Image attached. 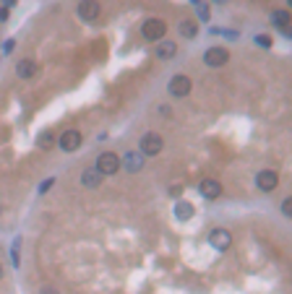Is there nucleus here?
<instances>
[{
	"label": "nucleus",
	"instance_id": "21",
	"mask_svg": "<svg viewBox=\"0 0 292 294\" xmlns=\"http://www.w3.org/2000/svg\"><path fill=\"white\" fill-rule=\"evenodd\" d=\"M198 16H201V19L206 21V19H209V6H204V3L198 6Z\"/></svg>",
	"mask_w": 292,
	"mask_h": 294
},
{
	"label": "nucleus",
	"instance_id": "20",
	"mask_svg": "<svg viewBox=\"0 0 292 294\" xmlns=\"http://www.w3.org/2000/svg\"><path fill=\"white\" fill-rule=\"evenodd\" d=\"M256 44H261V47H271V39L264 37V34H258V37H256Z\"/></svg>",
	"mask_w": 292,
	"mask_h": 294
},
{
	"label": "nucleus",
	"instance_id": "26",
	"mask_svg": "<svg viewBox=\"0 0 292 294\" xmlns=\"http://www.w3.org/2000/svg\"><path fill=\"white\" fill-rule=\"evenodd\" d=\"M0 211H3V208H0Z\"/></svg>",
	"mask_w": 292,
	"mask_h": 294
},
{
	"label": "nucleus",
	"instance_id": "23",
	"mask_svg": "<svg viewBox=\"0 0 292 294\" xmlns=\"http://www.w3.org/2000/svg\"><path fill=\"white\" fill-rule=\"evenodd\" d=\"M39 294H60V291H57V289H55V286H44V289H42V291H39Z\"/></svg>",
	"mask_w": 292,
	"mask_h": 294
},
{
	"label": "nucleus",
	"instance_id": "25",
	"mask_svg": "<svg viewBox=\"0 0 292 294\" xmlns=\"http://www.w3.org/2000/svg\"><path fill=\"white\" fill-rule=\"evenodd\" d=\"M0 278H3V266H0Z\"/></svg>",
	"mask_w": 292,
	"mask_h": 294
},
{
	"label": "nucleus",
	"instance_id": "3",
	"mask_svg": "<svg viewBox=\"0 0 292 294\" xmlns=\"http://www.w3.org/2000/svg\"><path fill=\"white\" fill-rule=\"evenodd\" d=\"M191 89H193V81L188 79V76H183V73L172 76L170 84H167V91H170L172 97H178V99L188 97V94H191Z\"/></svg>",
	"mask_w": 292,
	"mask_h": 294
},
{
	"label": "nucleus",
	"instance_id": "7",
	"mask_svg": "<svg viewBox=\"0 0 292 294\" xmlns=\"http://www.w3.org/2000/svg\"><path fill=\"white\" fill-rule=\"evenodd\" d=\"M276 185H279V177H276L274 169H261V172L256 175V188L261 193H271Z\"/></svg>",
	"mask_w": 292,
	"mask_h": 294
},
{
	"label": "nucleus",
	"instance_id": "8",
	"mask_svg": "<svg viewBox=\"0 0 292 294\" xmlns=\"http://www.w3.org/2000/svg\"><path fill=\"white\" fill-rule=\"evenodd\" d=\"M99 11H102L99 0H81V3L76 6V13H79V19H84V21L99 19Z\"/></svg>",
	"mask_w": 292,
	"mask_h": 294
},
{
	"label": "nucleus",
	"instance_id": "6",
	"mask_svg": "<svg viewBox=\"0 0 292 294\" xmlns=\"http://www.w3.org/2000/svg\"><path fill=\"white\" fill-rule=\"evenodd\" d=\"M227 60H229V50H227V47H209V50L204 52V63H206L209 68H222Z\"/></svg>",
	"mask_w": 292,
	"mask_h": 294
},
{
	"label": "nucleus",
	"instance_id": "13",
	"mask_svg": "<svg viewBox=\"0 0 292 294\" xmlns=\"http://www.w3.org/2000/svg\"><path fill=\"white\" fill-rule=\"evenodd\" d=\"M120 167H126L128 172H138V169L144 167V159H141V154H136V151L126 154V157L120 159Z\"/></svg>",
	"mask_w": 292,
	"mask_h": 294
},
{
	"label": "nucleus",
	"instance_id": "24",
	"mask_svg": "<svg viewBox=\"0 0 292 294\" xmlns=\"http://www.w3.org/2000/svg\"><path fill=\"white\" fill-rule=\"evenodd\" d=\"M214 3H217V6H224V3H227V0H214Z\"/></svg>",
	"mask_w": 292,
	"mask_h": 294
},
{
	"label": "nucleus",
	"instance_id": "1",
	"mask_svg": "<svg viewBox=\"0 0 292 294\" xmlns=\"http://www.w3.org/2000/svg\"><path fill=\"white\" fill-rule=\"evenodd\" d=\"M94 169L102 175V177H107V175H115V172H120V157L115 151H102L99 157H97V164H94Z\"/></svg>",
	"mask_w": 292,
	"mask_h": 294
},
{
	"label": "nucleus",
	"instance_id": "14",
	"mask_svg": "<svg viewBox=\"0 0 292 294\" xmlns=\"http://www.w3.org/2000/svg\"><path fill=\"white\" fill-rule=\"evenodd\" d=\"M271 21H274V26L279 29L282 34H289V11H274V16H271Z\"/></svg>",
	"mask_w": 292,
	"mask_h": 294
},
{
	"label": "nucleus",
	"instance_id": "11",
	"mask_svg": "<svg viewBox=\"0 0 292 294\" xmlns=\"http://www.w3.org/2000/svg\"><path fill=\"white\" fill-rule=\"evenodd\" d=\"M37 60H32V57H24V60H19V63H16V76H19V79H34V76H37Z\"/></svg>",
	"mask_w": 292,
	"mask_h": 294
},
{
	"label": "nucleus",
	"instance_id": "16",
	"mask_svg": "<svg viewBox=\"0 0 292 294\" xmlns=\"http://www.w3.org/2000/svg\"><path fill=\"white\" fill-rule=\"evenodd\" d=\"M175 52H178V44H175L172 39H162V42H159L157 55H159L162 60H170V57H175Z\"/></svg>",
	"mask_w": 292,
	"mask_h": 294
},
{
	"label": "nucleus",
	"instance_id": "22",
	"mask_svg": "<svg viewBox=\"0 0 292 294\" xmlns=\"http://www.w3.org/2000/svg\"><path fill=\"white\" fill-rule=\"evenodd\" d=\"M52 182H55L52 177H50V180H44V182H42V188H39V193H47V190L52 188Z\"/></svg>",
	"mask_w": 292,
	"mask_h": 294
},
{
	"label": "nucleus",
	"instance_id": "4",
	"mask_svg": "<svg viewBox=\"0 0 292 294\" xmlns=\"http://www.w3.org/2000/svg\"><path fill=\"white\" fill-rule=\"evenodd\" d=\"M138 149H141L144 157H157V154H162V149H164V141H162L159 133H146L141 138V143H138Z\"/></svg>",
	"mask_w": 292,
	"mask_h": 294
},
{
	"label": "nucleus",
	"instance_id": "17",
	"mask_svg": "<svg viewBox=\"0 0 292 294\" xmlns=\"http://www.w3.org/2000/svg\"><path fill=\"white\" fill-rule=\"evenodd\" d=\"M175 216L180 222H188L193 216V206L188 203V200H178V203H175Z\"/></svg>",
	"mask_w": 292,
	"mask_h": 294
},
{
	"label": "nucleus",
	"instance_id": "2",
	"mask_svg": "<svg viewBox=\"0 0 292 294\" xmlns=\"http://www.w3.org/2000/svg\"><path fill=\"white\" fill-rule=\"evenodd\" d=\"M141 34H144V39H149V42H162L164 34H167V24H164L162 19H146V21L141 24Z\"/></svg>",
	"mask_w": 292,
	"mask_h": 294
},
{
	"label": "nucleus",
	"instance_id": "18",
	"mask_svg": "<svg viewBox=\"0 0 292 294\" xmlns=\"http://www.w3.org/2000/svg\"><path fill=\"white\" fill-rule=\"evenodd\" d=\"M180 34L186 37V39H193V37L198 34V24H196L193 19H183V21H180Z\"/></svg>",
	"mask_w": 292,
	"mask_h": 294
},
{
	"label": "nucleus",
	"instance_id": "10",
	"mask_svg": "<svg viewBox=\"0 0 292 294\" xmlns=\"http://www.w3.org/2000/svg\"><path fill=\"white\" fill-rule=\"evenodd\" d=\"M198 193H201L206 200H217L219 195H222V185H219V180H201V185H198Z\"/></svg>",
	"mask_w": 292,
	"mask_h": 294
},
{
	"label": "nucleus",
	"instance_id": "15",
	"mask_svg": "<svg viewBox=\"0 0 292 294\" xmlns=\"http://www.w3.org/2000/svg\"><path fill=\"white\" fill-rule=\"evenodd\" d=\"M55 143H57V135L52 130H42L39 138H37V149H42V151H50Z\"/></svg>",
	"mask_w": 292,
	"mask_h": 294
},
{
	"label": "nucleus",
	"instance_id": "5",
	"mask_svg": "<svg viewBox=\"0 0 292 294\" xmlns=\"http://www.w3.org/2000/svg\"><path fill=\"white\" fill-rule=\"evenodd\" d=\"M81 141H84L81 133L76 130V128H71V130H63V133H60V138H57V146H60V151L71 154V151H79Z\"/></svg>",
	"mask_w": 292,
	"mask_h": 294
},
{
	"label": "nucleus",
	"instance_id": "9",
	"mask_svg": "<svg viewBox=\"0 0 292 294\" xmlns=\"http://www.w3.org/2000/svg\"><path fill=\"white\" fill-rule=\"evenodd\" d=\"M209 245L214 247V250H219V253H224L229 245H232V235H229L227 229H211V235H209Z\"/></svg>",
	"mask_w": 292,
	"mask_h": 294
},
{
	"label": "nucleus",
	"instance_id": "19",
	"mask_svg": "<svg viewBox=\"0 0 292 294\" xmlns=\"http://www.w3.org/2000/svg\"><path fill=\"white\" fill-rule=\"evenodd\" d=\"M282 213H284V216L292 213V198H284V200H282Z\"/></svg>",
	"mask_w": 292,
	"mask_h": 294
},
{
	"label": "nucleus",
	"instance_id": "12",
	"mask_svg": "<svg viewBox=\"0 0 292 294\" xmlns=\"http://www.w3.org/2000/svg\"><path fill=\"white\" fill-rule=\"evenodd\" d=\"M81 185H84V188H89V190H94V188H99V185H102V175L97 172L94 167L84 169V172H81Z\"/></svg>",
	"mask_w": 292,
	"mask_h": 294
}]
</instances>
